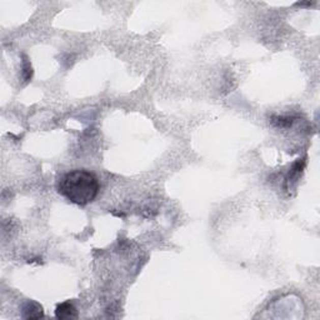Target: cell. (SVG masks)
I'll use <instances>...</instances> for the list:
<instances>
[{"label": "cell", "mask_w": 320, "mask_h": 320, "mask_svg": "<svg viewBox=\"0 0 320 320\" xmlns=\"http://www.w3.org/2000/svg\"><path fill=\"white\" fill-rule=\"evenodd\" d=\"M100 185L97 175L85 169H75L68 171L60 178L58 191L70 203L86 205L95 200Z\"/></svg>", "instance_id": "obj_1"}, {"label": "cell", "mask_w": 320, "mask_h": 320, "mask_svg": "<svg viewBox=\"0 0 320 320\" xmlns=\"http://www.w3.org/2000/svg\"><path fill=\"white\" fill-rule=\"evenodd\" d=\"M55 318L58 319H76L78 318V310L75 305L70 302L62 303L55 309Z\"/></svg>", "instance_id": "obj_2"}, {"label": "cell", "mask_w": 320, "mask_h": 320, "mask_svg": "<svg viewBox=\"0 0 320 320\" xmlns=\"http://www.w3.org/2000/svg\"><path fill=\"white\" fill-rule=\"evenodd\" d=\"M44 316V311L42 305L37 302H26L23 306V318L24 319H39Z\"/></svg>", "instance_id": "obj_3"}, {"label": "cell", "mask_w": 320, "mask_h": 320, "mask_svg": "<svg viewBox=\"0 0 320 320\" xmlns=\"http://www.w3.org/2000/svg\"><path fill=\"white\" fill-rule=\"evenodd\" d=\"M23 76L24 79H25L26 81H29L30 79H32V75H33V72H32V65H30V63L28 62V59L24 56V65H23Z\"/></svg>", "instance_id": "obj_4"}]
</instances>
